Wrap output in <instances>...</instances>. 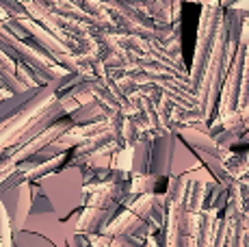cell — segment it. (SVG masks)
I'll use <instances>...</instances> for the list:
<instances>
[{
	"label": "cell",
	"instance_id": "obj_8",
	"mask_svg": "<svg viewBox=\"0 0 249 247\" xmlns=\"http://www.w3.org/2000/svg\"><path fill=\"white\" fill-rule=\"evenodd\" d=\"M234 2H238V0H221V7H223V9H230Z\"/></svg>",
	"mask_w": 249,
	"mask_h": 247
},
{
	"label": "cell",
	"instance_id": "obj_6",
	"mask_svg": "<svg viewBox=\"0 0 249 247\" xmlns=\"http://www.w3.org/2000/svg\"><path fill=\"white\" fill-rule=\"evenodd\" d=\"M245 104H249V44H245V65H243V85L238 106H245Z\"/></svg>",
	"mask_w": 249,
	"mask_h": 247
},
{
	"label": "cell",
	"instance_id": "obj_2",
	"mask_svg": "<svg viewBox=\"0 0 249 247\" xmlns=\"http://www.w3.org/2000/svg\"><path fill=\"white\" fill-rule=\"evenodd\" d=\"M226 9L221 4H204L202 9V18H199V28H197V44H195V56H193V65L189 72V83L191 87H195V83L199 80V76L204 72V65L208 61L210 52H213L214 39H217V31L221 24Z\"/></svg>",
	"mask_w": 249,
	"mask_h": 247
},
{
	"label": "cell",
	"instance_id": "obj_1",
	"mask_svg": "<svg viewBox=\"0 0 249 247\" xmlns=\"http://www.w3.org/2000/svg\"><path fill=\"white\" fill-rule=\"evenodd\" d=\"M41 187L59 217L74 215L71 211L83 204V174L74 167L61 176H44Z\"/></svg>",
	"mask_w": 249,
	"mask_h": 247
},
{
	"label": "cell",
	"instance_id": "obj_3",
	"mask_svg": "<svg viewBox=\"0 0 249 247\" xmlns=\"http://www.w3.org/2000/svg\"><path fill=\"white\" fill-rule=\"evenodd\" d=\"M174 145H176V135H162L154 141L150 154V172L154 176H171V159H174Z\"/></svg>",
	"mask_w": 249,
	"mask_h": 247
},
{
	"label": "cell",
	"instance_id": "obj_7",
	"mask_svg": "<svg viewBox=\"0 0 249 247\" xmlns=\"http://www.w3.org/2000/svg\"><path fill=\"white\" fill-rule=\"evenodd\" d=\"M232 9H241V11L249 13V0H238V2L232 4Z\"/></svg>",
	"mask_w": 249,
	"mask_h": 247
},
{
	"label": "cell",
	"instance_id": "obj_5",
	"mask_svg": "<svg viewBox=\"0 0 249 247\" xmlns=\"http://www.w3.org/2000/svg\"><path fill=\"white\" fill-rule=\"evenodd\" d=\"M202 160L199 154H195L191 145H186V141L182 137L176 135V145H174V159H171V176H182L191 169L199 167Z\"/></svg>",
	"mask_w": 249,
	"mask_h": 247
},
{
	"label": "cell",
	"instance_id": "obj_9",
	"mask_svg": "<svg viewBox=\"0 0 249 247\" xmlns=\"http://www.w3.org/2000/svg\"><path fill=\"white\" fill-rule=\"evenodd\" d=\"M241 143H247V145H249V130H247V132H245V135H243V137H241Z\"/></svg>",
	"mask_w": 249,
	"mask_h": 247
},
{
	"label": "cell",
	"instance_id": "obj_4",
	"mask_svg": "<svg viewBox=\"0 0 249 247\" xmlns=\"http://www.w3.org/2000/svg\"><path fill=\"white\" fill-rule=\"evenodd\" d=\"M13 197V206H4L9 211V217H11V223L16 230H22L24 223H26L28 215H31V184L28 182H22L18 187L9 189Z\"/></svg>",
	"mask_w": 249,
	"mask_h": 247
}]
</instances>
